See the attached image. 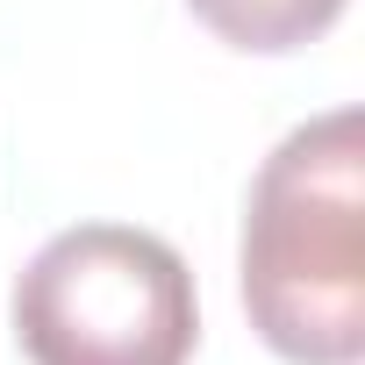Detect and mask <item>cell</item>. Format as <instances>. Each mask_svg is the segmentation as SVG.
Instances as JSON below:
<instances>
[{
  "label": "cell",
  "instance_id": "cell-1",
  "mask_svg": "<svg viewBox=\"0 0 365 365\" xmlns=\"http://www.w3.org/2000/svg\"><path fill=\"white\" fill-rule=\"evenodd\" d=\"M244 308L287 365L365 358V122H301L244 201Z\"/></svg>",
  "mask_w": 365,
  "mask_h": 365
},
{
  "label": "cell",
  "instance_id": "cell-2",
  "mask_svg": "<svg viewBox=\"0 0 365 365\" xmlns=\"http://www.w3.org/2000/svg\"><path fill=\"white\" fill-rule=\"evenodd\" d=\"M15 344L29 365H187L201 344L194 272L150 230L79 222L22 265Z\"/></svg>",
  "mask_w": 365,
  "mask_h": 365
},
{
  "label": "cell",
  "instance_id": "cell-3",
  "mask_svg": "<svg viewBox=\"0 0 365 365\" xmlns=\"http://www.w3.org/2000/svg\"><path fill=\"white\" fill-rule=\"evenodd\" d=\"M187 8L230 43V51H301L315 43L336 15H344V0H187Z\"/></svg>",
  "mask_w": 365,
  "mask_h": 365
}]
</instances>
